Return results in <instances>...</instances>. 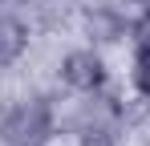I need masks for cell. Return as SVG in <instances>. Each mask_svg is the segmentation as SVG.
Listing matches in <instances>:
<instances>
[{"label": "cell", "instance_id": "1", "mask_svg": "<svg viewBox=\"0 0 150 146\" xmlns=\"http://www.w3.org/2000/svg\"><path fill=\"white\" fill-rule=\"evenodd\" d=\"M57 106L49 94H25L0 110V146H53Z\"/></svg>", "mask_w": 150, "mask_h": 146}, {"label": "cell", "instance_id": "5", "mask_svg": "<svg viewBox=\"0 0 150 146\" xmlns=\"http://www.w3.org/2000/svg\"><path fill=\"white\" fill-rule=\"evenodd\" d=\"M130 85L150 110V12H134L130 24Z\"/></svg>", "mask_w": 150, "mask_h": 146}, {"label": "cell", "instance_id": "2", "mask_svg": "<svg viewBox=\"0 0 150 146\" xmlns=\"http://www.w3.org/2000/svg\"><path fill=\"white\" fill-rule=\"evenodd\" d=\"M122 126H126V110L105 89L85 94L73 110V134L81 138V146H118Z\"/></svg>", "mask_w": 150, "mask_h": 146}, {"label": "cell", "instance_id": "9", "mask_svg": "<svg viewBox=\"0 0 150 146\" xmlns=\"http://www.w3.org/2000/svg\"><path fill=\"white\" fill-rule=\"evenodd\" d=\"M0 4H8V0H0Z\"/></svg>", "mask_w": 150, "mask_h": 146}, {"label": "cell", "instance_id": "7", "mask_svg": "<svg viewBox=\"0 0 150 146\" xmlns=\"http://www.w3.org/2000/svg\"><path fill=\"white\" fill-rule=\"evenodd\" d=\"M114 4H122V8H138V12L146 8V0H114Z\"/></svg>", "mask_w": 150, "mask_h": 146}, {"label": "cell", "instance_id": "4", "mask_svg": "<svg viewBox=\"0 0 150 146\" xmlns=\"http://www.w3.org/2000/svg\"><path fill=\"white\" fill-rule=\"evenodd\" d=\"M130 24H134V12L122 8V4H114V0L81 4V12H77V28H81L85 45H98V49L130 41Z\"/></svg>", "mask_w": 150, "mask_h": 146}, {"label": "cell", "instance_id": "6", "mask_svg": "<svg viewBox=\"0 0 150 146\" xmlns=\"http://www.w3.org/2000/svg\"><path fill=\"white\" fill-rule=\"evenodd\" d=\"M28 45H33L28 21L8 12V8H0V69H16L28 57Z\"/></svg>", "mask_w": 150, "mask_h": 146}, {"label": "cell", "instance_id": "3", "mask_svg": "<svg viewBox=\"0 0 150 146\" xmlns=\"http://www.w3.org/2000/svg\"><path fill=\"white\" fill-rule=\"evenodd\" d=\"M57 81L77 97L101 94L110 85V65H105L98 45H73V49H65L61 61H57Z\"/></svg>", "mask_w": 150, "mask_h": 146}, {"label": "cell", "instance_id": "8", "mask_svg": "<svg viewBox=\"0 0 150 146\" xmlns=\"http://www.w3.org/2000/svg\"><path fill=\"white\" fill-rule=\"evenodd\" d=\"M142 12H150V0H146V8H142Z\"/></svg>", "mask_w": 150, "mask_h": 146}]
</instances>
